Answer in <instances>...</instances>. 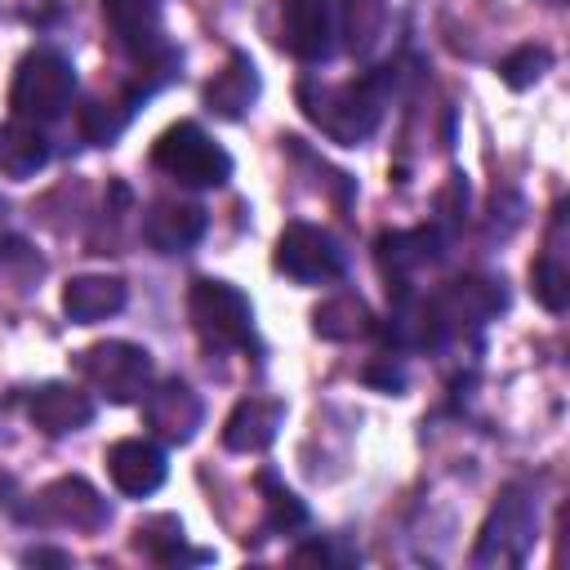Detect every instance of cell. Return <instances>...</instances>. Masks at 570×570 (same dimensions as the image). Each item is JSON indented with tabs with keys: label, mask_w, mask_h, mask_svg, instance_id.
I'll return each instance as SVG.
<instances>
[{
	"label": "cell",
	"mask_w": 570,
	"mask_h": 570,
	"mask_svg": "<svg viewBox=\"0 0 570 570\" xmlns=\"http://www.w3.org/2000/svg\"><path fill=\"white\" fill-rule=\"evenodd\" d=\"M298 102H303L307 120L321 125L334 142L356 147L383 120V76H361V80H343V85L303 80L298 85Z\"/></svg>",
	"instance_id": "6da1fadb"
},
{
	"label": "cell",
	"mask_w": 570,
	"mask_h": 570,
	"mask_svg": "<svg viewBox=\"0 0 570 570\" xmlns=\"http://www.w3.org/2000/svg\"><path fill=\"white\" fill-rule=\"evenodd\" d=\"M151 165L174 178L178 187H223L232 178V156L196 125V120H178L169 125L156 142H151Z\"/></svg>",
	"instance_id": "7a4b0ae2"
},
{
	"label": "cell",
	"mask_w": 570,
	"mask_h": 570,
	"mask_svg": "<svg viewBox=\"0 0 570 570\" xmlns=\"http://www.w3.org/2000/svg\"><path fill=\"white\" fill-rule=\"evenodd\" d=\"M71 94H76V67L58 49H31L13 71L9 107L18 120L49 125L71 107Z\"/></svg>",
	"instance_id": "3957f363"
},
{
	"label": "cell",
	"mask_w": 570,
	"mask_h": 570,
	"mask_svg": "<svg viewBox=\"0 0 570 570\" xmlns=\"http://www.w3.org/2000/svg\"><path fill=\"white\" fill-rule=\"evenodd\" d=\"M187 316H191V325H196V334H200L205 347H218V352H245V347H254V307L227 281H214V276L191 281Z\"/></svg>",
	"instance_id": "277c9868"
},
{
	"label": "cell",
	"mask_w": 570,
	"mask_h": 570,
	"mask_svg": "<svg viewBox=\"0 0 570 570\" xmlns=\"http://www.w3.org/2000/svg\"><path fill=\"white\" fill-rule=\"evenodd\" d=\"M534 534H539V512H534L530 490L503 485L472 548V566H521L534 548Z\"/></svg>",
	"instance_id": "5b68a950"
},
{
	"label": "cell",
	"mask_w": 570,
	"mask_h": 570,
	"mask_svg": "<svg viewBox=\"0 0 570 570\" xmlns=\"http://www.w3.org/2000/svg\"><path fill=\"white\" fill-rule=\"evenodd\" d=\"M76 370L98 396H107L116 405L142 401V392L151 387V352L138 343H125V338H102V343L85 347L76 356Z\"/></svg>",
	"instance_id": "8992f818"
},
{
	"label": "cell",
	"mask_w": 570,
	"mask_h": 570,
	"mask_svg": "<svg viewBox=\"0 0 570 570\" xmlns=\"http://www.w3.org/2000/svg\"><path fill=\"white\" fill-rule=\"evenodd\" d=\"M102 18H107L116 45L134 58V67L156 76V85H160L174 67V49L165 45V22H160L156 0H102Z\"/></svg>",
	"instance_id": "52a82bcc"
},
{
	"label": "cell",
	"mask_w": 570,
	"mask_h": 570,
	"mask_svg": "<svg viewBox=\"0 0 570 570\" xmlns=\"http://www.w3.org/2000/svg\"><path fill=\"white\" fill-rule=\"evenodd\" d=\"M276 40L298 62H325L338 49V0H276Z\"/></svg>",
	"instance_id": "ba28073f"
},
{
	"label": "cell",
	"mask_w": 570,
	"mask_h": 570,
	"mask_svg": "<svg viewBox=\"0 0 570 570\" xmlns=\"http://www.w3.org/2000/svg\"><path fill=\"white\" fill-rule=\"evenodd\" d=\"M276 272H285L298 285H325L343 276V249L334 245L330 232L312 223H289L276 236Z\"/></svg>",
	"instance_id": "9c48e42d"
},
{
	"label": "cell",
	"mask_w": 570,
	"mask_h": 570,
	"mask_svg": "<svg viewBox=\"0 0 570 570\" xmlns=\"http://www.w3.org/2000/svg\"><path fill=\"white\" fill-rule=\"evenodd\" d=\"M200 419H205V405L183 379H160L156 387L142 392V423L169 445H187Z\"/></svg>",
	"instance_id": "30bf717a"
},
{
	"label": "cell",
	"mask_w": 570,
	"mask_h": 570,
	"mask_svg": "<svg viewBox=\"0 0 570 570\" xmlns=\"http://www.w3.org/2000/svg\"><path fill=\"white\" fill-rule=\"evenodd\" d=\"M31 517H36L40 525L98 530V525L107 521V503H102V494H98L89 481H80V476H62V481H53V485H45V490L36 494Z\"/></svg>",
	"instance_id": "8fae6325"
},
{
	"label": "cell",
	"mask_w": 570,
	"mask_h": 570,
	"mask_svg": "<svg viewBox=\"0 0 570 570\" xmlns=\"http://www.w3.org/2000/svg\"><path fill=\"white\" fill-rule=\"evenodd\" d=\"M165 450L147 436H125L107 450V476L125 499H147L165 485Z\"/></svg>",
	"instance_id": "7c38bea8"
},
{
	"label": "cell",
	"mask_w": 570,
	"mask_h": 570,
	"mask_svg": "<svg viewBox=\"0 0 570 570\" xmlns=\"http://www.w3.org/2000/svg\"><path fill=\"white\" fill-rule=\"evenodd\" d=\"M209 227V214L191 200H174V196H160L147 205L142 214V240L160 254H183L191 249Z\"/></svg>",
	"instance_id": "4fadbf2b"
},
{
	"label": "cell",
	"mask_w": 570,
	"mask_h": 570,
	"mask_svg": "<svg viewBox=\"0 0 570 570\" xmlns=\"http://www.w3.org/2000/svg\"><path fill=\"white\" fill-rule=\"evenodd\" d=\"M27 419L49 436H67L94 419V401L71 383H40L27 392Z\"/></svg>",
	"instance_id": "5bb4252c"
},
{
	"label": "cell",
	"mask_w": 570,
	"mask_h": 570,
	"mask_svg": "<svg viewBox=\"0 0 570 570\" xmlns=\"http://www.w3.org/2000/svg\"><path fill=\"white\" fill-rule=\"evenodd\" d=\"M281 423H285V405L281 401L245 396V401H236V410L223 423V445L236 450V454H258V450H267L276 441Z\"/></svg>",
	"instance_id": "9a60e30c"
},
{
	"label": "cell",
	"mask_w": 570,
	"mask_h": 570,
	"mask_svg": "<svg viewBox=\"0 0 570 570\" xmlns=\"http://www.w3.org/2000/svg\"><path fill=\"white\" fill-rule=\"evenodd\" d=\"M125 303H129V289H125L120 276H98V272H89V276H71V281L62 285V312H67L76 325H98V321L116 316Z\"/></svg>",
	"instance_id": "2e32d148"
},
{
	"label": "cell",
	"mask_w": 570,
	"mask_h": 570,
	"mask_svg": "<svg viewBox=\"0 0 570 570\" xmlns=\"http://www.w3.org/2000/svg\"><path fill=\"white\" fill-rule=\"evenodd\" d=\"M254 98H258V67H254L249 53L236 49L227 58V67L205 85V107L223 120H240L254 107Z\"/></svg>",
	"instance_id": "e0dca14e"
},
{
	"label": "cell",
	"mask_w": 570,
	"mask_h": 570,
	"mask_svg": "<svg viewBox=\"0 0 570 570\" xmlns=\"http://www.w3.org/2000/svg\"><path fill=\"white\" fill-rule=\"evenodd\" d=\"M49 165V142L40 134V125L31 120H4L0 125V174L22 183V178H36L40 169Z\"/></svg>",
	"instance_id": "ac0fdd59"
},
{
	"label": "cell",
	"mask_w": 570,
	"mask_h": 570,
	"mask_svg": "<svg viewBox=\"0 0 570 570\" xmlns=\"http://www.w3.org/2000/svg\"><path fill=\"white\" fill-rule=\"evenodd\" d=\"M312 330L330 343H352V338L374 330V316L356 294H334L312 312Z\"/></svg>",
	"instance_id": "d6986e66"
},
{
	"label": "cell",
	"mask_w": 570,
	"mask_h": 570,
	"mask_svg": "<svg viewBox=\"0 0 570 570\" xmlns=\"http://www.w3.org/2000/svg\"><path fill=\"white\" fill-rule=\"evenodd\" d=\"M383 18H387L383 0H338V36H343V45L356 58H365L383 36Z\"/></svg>",
	"instance_id": "ffe728a7"
},
{
	"label": "cell",
	"mask_w": 570,
	"mask_h": 570,
	"mask_svg": "<svg viewBox=\"0 0 570 570\" xmlns=\"http://www.w3.org/2000/svg\"><path fill=\"white\" fill-rule=\"evenodd\" d=\"M258 490H263V508H267V530H276V534H289V530H303L307 525V508H303V499L289 490V485H281L272 472H258Z\"/></svg>",
	"instance_id": "44dd1931"
},
{
	"label": "cell",
	"mask_w": 570,
	"mask_h": 570,
	"mask_svg": "<svg viewBox=\"0 0 570 570\" xmlns=\"http://www.w3.org/2000/svg\"><path fill=\"white\" fill-rule=\"evenodd\" d=\"M530 289L548 312H566V303H570V267H566L557 245H548V254L530 267Z\"/></svg>",
	"instance_id": "7402d4cb"
},
{
	"label": "cell",
	"mask_w": 570,
	"mask_h": 570,
	"mask_svg": "<svg viewBox=\"0 0 570 570\" xmlns=\"http://www.w3.org/2000/svg\"><path fill=\"white\" fill-rule=\"evenodd\" d=\"M134 94H125V98H116V102H89L85 111H80V134L89 138V142H98V147H107L125 125H129V111H134Z\"/></svg>",
	"instance_id": "603a6c76"
},
{
	"label": "cell",
	"mask_w": 570,
	"mask_h": 570,
	"mask_svg": "<svg viewBox=\"0 0 570 570\" xmlns=\"http://www.w3.org/2000/svg\"><path fill=\"white\" fill-rule=\"evenodd\" d=\"M134 534H138L134 548L147 552V557H156V561H178V557H187V552H183L187 539H183V521H178V517H151V521H142Z\"/></svg>",
	"instance_id": "cb8c5ba5"
},
{
	"label": "cell",
	"mask_w": 570,
	"mask_h": 570,
	"mask_svg": "<svg viewBox=\"0 0 570 570\" xmlns=\"http://www.w3.org/2000/svg\"><path fill=\"white\" fill-rule=\"evenodd\" d=\"M548 67H552V53H548L543 45H521V49H512V53L499 62V80H503L508 89H530V85L543 80Z\"/></svg>",
	"instance_id": "d4e9b609"
},
{
	"label": "cell",
	"mask_w": 570,
	"mask_h": 570,
	"mask_svg": "<svg viewBox=\"0 0 570 570\" xmlns=\"http://www.w3.org/2000/svg\"><path fill=\"white\" fill-rule=\"evenodd\" d=\"M27 561H53V566H67V552H49V548H36V552H27Z\"/></svg>",
	"instance_id": "484cf974"
},
{
	"label": "cell",
	"mask_w": 570,
	"mask_h": 570,
	"mask_svg": "<svg viewBox=\"0 0 570 570\" xmlns=\"http://www.w3.org/2000/svg\"><path fill=\"white\" fill-rule=\"evenodd\" d=\"M548 4H561V0H548Z\"/></svg>",
	"instance_id": "4316f807"
}]
</instances>
